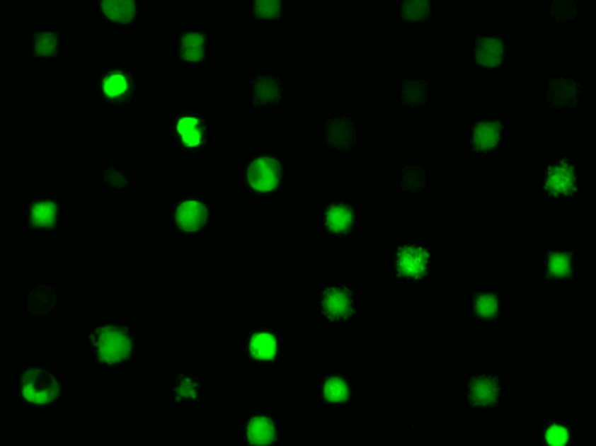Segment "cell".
<instances>
[{
	"instance_id": "ffe728a7",
	"label": "cell",
	"mask_w": 596,
	"mask_h": 446,
	"mask_svg": "<svg viewBox=\"0 0 596 446\" xmlns=\"http://www.w3.org/2000/svg\"><path fill=\"white\" fill-rule=\"evenodd\" d=\"M103 89L108 98L118 99L121 98V96L128 94L130 89H132V82H130V79L125 74H121V72H113V74H109L108 77L104 79Z\"/></svg>"
},
{
	"instance_id": "3957f363",
	"label": "cell",
	"mask_w": 596,
	"mask_h": 446,
	"mask_svg": "<svg viewBox=\"0 0 596 446\" xmlns=\"http://www.w3.org/2000/svg\"><path fill=\"white\" fill-rule=\"evenodd\" d=\"M247 179L256 191H273L280 184L281 179V166L276 159L261 157L249 166L247 171Z\"/></svg>"
},
{
	"instance_id": "52a82bcc",
	"label": "cell",
	"mask_w": 596,
	"mask_h": 446,
	"mask_svg": "<svg viewBox=\"0 0 596 446\" xmlns=\"http://www.w3.org/2000/svg\"><path fill=\"white\" fill-rule=\"evenodd\" d=\"M208 210L200 201H184L176 210V222L186 232H198L207 223Z\"/></svg>"
},
{
	"instance_id": "9a60e30c",
	"label": "cell",
	"mask_w": 596,
	"mask_h": 446,
	"mask_svg": "<svg viewBox=\"0 0 596 446\" xmlns=\"http://www.w3.org/2000/svg\"><path fill=\"white\" fill-rule=\"evenodd\" d=\"M55 307V292L50 286H36L28 298V309L33 314H48Z\"/></svg>"
},
{
	"instance_id": "4316f807",
	"label": "cell",
	"mask_w": 596,
	"mask_h": 446,
	"mask_svg": "<svg viewBox=\"0 0 596 446\" xmlns=\"http://www.w3.org/2000/svg\"><path fill=\"white\" fill-rule=\"evenodd\" d=\"M57 33H38L35 36V53L38 57H52L57 53Z\"/></svg>"
},
{
	"instance_id": "4dcf8cb0",
	"label": "cell",
	"mask_w": 596,
	"mask_h": 446,
	"mask_svg": "<svg viewBox=\"0 0 596 446\" xmlns=\"http://www.w3.org/2000/svg\"><path fill=\"white\" fill-rule=\"evenodd\" d=\"M545 438H547V443L551 446H564L569 440V433L568 429L559 426V424H554V426L547 429Z\"/></svg>"
},
{
	"instance_id": "6da1fadb",
	"label": "cell",
	"mask_w": 596,
	"mask_h": 446,
	"mask_svg": "<svg viewBox=\"0 0 596 446\" xmlns=\"http://www.w3.org/2000/svg\"><path fill=\"white\" fill-rule=\"evenodd\" d=\"M91 339L99 349V360L109 365L127 360L133 348L132 336L127 327H99Z\"/></svg>"
},
{
	"instance_id": "ac0fdd59",
	"label": "cell",
	"mask_w": 596,
	"mask_h": 446,
	"mask_svg": "<svg viewBox=\"0 0 596 446\" xmlns=\"http://www.w3.org/2000/svg\"><path fill=\"white\" fill-rule=\"evenodd\" d=\"M251 355L258 360H273L276 356V339L268 332H259L251 339Z\"/></svg>"
},
{
	"instance_id": "7402d4cb",
	"label": "cell",
	"mask_w": 596,
	"mask_h": 446,
	"mask_svg": "<svg viewBox=\"0 0 596 446\" xmlns=\"http://www.w3.org/2000/svg\"><path fill=\"white\" fill-rule=\"evenodd\" d=\"M426 186V172L421 166H407L402 171V188L406 191H421Z\"/></svg>"
},
{
	"instance_id": "5b68a950",
	"label": "cell",
	"mask_w": 596,
	"mask_h": 446,
	"mask_svg": "<svg viewBox=\"0 0 596 446\" xmlns=\"http://www.w3.org/2000/svg\"><path fill=\"white\" fill-rule=\"evenodd\" d=\"M322 309L331 321L346 319L355 314L351 304V292L348 288H327L322 295Z\"/></svg>"
},
{
	"instance_id": "277c9868",
	"label": "cell",
	"mask_w": 596,
	"mask_h": 446,
	"mask_svg": "<svg viewBox=\"0 0 596 446\" xmlns=\"http://www.w3.org/2000/svg\"><path fill=\"white\" fill-rule=\"evenodd\" d=\"M430 259L426 249L414 246H402L397 251V275L423 278L426 275V264Z\"/></svg>"
},
{
	"instance_id": "d6986e66",
	"label": "cell",
	"mask_w": 596,
	"mask_h": 446,
	"mask_svg": "<svg viewBox=\"0 0 596 446\" xmlns=\"http://www.w3.org/2000/svg\"><path fill=\"white\" fill-rule=\"evenodd\" d=\"M205 36L200 35V33H188V35L183 36L181 40V53L184 60L190 62H198L203 60L205 57Z\"/></svg>"
},
{
	"instance_id": "5bb4252c",
	"label": "cell",
	"mask_w": 596,
	"mask_h": 446,
	"mask_svg": "<svg viewBox=\"0 0 596 446\" xmlns=\"http://www.w3.org/2000/svg\"><path fill=\"white\" fill-rule=\"evenodd\" d=\"M355 222V215L348 205H331L326 213V225L331 232H348Z\"/></svg>"
},
{
	"instance_id": "2e32d148",
	"label": "cell",
	"mask_w": 596,
	"mask_h": 446,
	"mask_svg": "<svg viewBox=\"0 0 596 446\" xmlns=\"http://www.w3.org/2000/svg\"><path fill=\"white\" fill-rule=\"evenodd\" d=\"M280 101V84L273 77H258L254 81V104H276Z\"/></svg>"
},
{
	"instance_id": "cb8c5ba5",
	"label": "cell",
	"mask_w": 596,
	"mask_h": 446,
	"mask_svg": "<svg viewBox=\"0 0 596 446\" xmlns=\"http://www.w3.org/2000/svg\"><path fill=\"white\" fill-rule=\"evenodd\" d=\"M426 94H428L426 82L413 81V82H404V86H402V99H404L406 104H413V106L425 104Z\"/></svg>"
},
{
	"instance_id": "8fae6325",
	"label": "cell",
	"mask_w": 596,
	"mask_h": 446,
	"mask_svg": "<svg viewBox=\"0 0 596 446\" xmlns=\"http://www.w3.org/2000/svg\"><path fill=\"white\" fill-rule=\"evenodd\" d=\"M505 45L498 38H477L476 60L482 67H498L503 62Z\"/></svg>"
},
{
	"instance_id": "d4e9b609",
	"label": "cell",
	"mask_w": 596,
	"mask_h": 446,
	"mask_svg": "<svg viewBox=\"0 0 596 446\" xmlns=\"http://www.w3.org/2000/svg\"><path fill=\"white\" fill-rule=\"evenodd\" d=\"M324 397L329 402H344L350 397V389L343 378L333 377L324 384Z\"/></svg>"
},
{
	"instance_id": "836d02e7",
	"label": "cell",
	"mask_w": 596,
	"mask_h": 446,
	"mask_svg": "<svg viewBox=\"0 0 596 446\" xmlns=\"http://www.w3.org/2000/svg\"><path fill=\"white\" fill-rule=\"evenodd\" d=\"M200 121L196 120V118H181V120L178 121V132L179 135H184L188 132H191V130L198 128Z\"/></svg>"
},
{
	"instance_id": "f1b7e54d",
	"label": "cell",
	"mask_w": 596,
	"mask_h": 446,
	"mask_svg": "<svg viewBox=\"0 0 596 446\" xmlns=\"http://www.w3.org/2000/svg\"><path fill=\"white\" fill-rule=\"evenodd\" d=\"M281 0H254V14L263 19H276L280 16Z\"/></svg>"
},
{
	"instance_id": "d6a6232c",
	"label": "cell",
	"mask_w": 596,
	"mask_h": 446,
	"mask_svg": "<svg viewBox=\"0 0 596 446\" xmlns=\"http://www.w3.org/2000/svg\"><path fill=\"white\" fill-rule=\"evenodd\" d=\"M106 181L115 188H123V186H127V183H128L127 178H125V176L116 169L106 171Z\"/></svg>"
},
{
	"instance_id": "30bf717a",
	"label": "cell",
	"mask_w": 596,
	"mask_h": 446,
	"mask_svg": "<svg viewBox=\"0 0 596 446\" xmlns=\"http://www.w3.org/2000/svg\"><path fill=\"white\" fill-rule=\"evenodd\" d=\"M499 384L496 378L477 377L470 380V402L474 406H493L498 401Z\"/></svg>"
},
{
	"instance_id": "1f68e13d",
	"label": "cell",
	"mask_w": 596,
	"mask_h": 446,
	"mask_svg": "<svg viewBox=\"0 0 596 446\" xmlns=\"http://www.w3.org/2000/svg\"><path fill=\"white\" fill-rule=\"evenodd\" d=\"M195 382L190 380V378H181L179 380V385L176 387V394H178V401L181 397H196L195 394Z\"/></svg>"
},
{
	"instance_id": "83f0119b",
	"label": "cell",
	"mask_w": 596,
	"mask_h": 446,
	"mask_svg": "<svg viewBox=\"0 0 596 446\" xmlns=\"http://www.w3.org/2000/svg\"><path fill=\"white\" fill-rule=\"evenodd\" d=\"M476 312L484 319H491L498 314V298L493 293H482L476 297Z\"/></svg>"
},
{
	"instance_id": "603a6c76",
	"label": "cell",
	"mask_w": 596,
	"mask_h": 446,
	"mask_svg": "<svg viewBox=\"0 0 596 446\" xmlns=\"http://www.w3.org/2000/svg\"><path fill=\"white\" fill-rule=\"evenodd\" d=\"M571 276V254L569 252H551L549 254V278Z\"/></svg>"
},
{
	"instance_id": "4fadbf2b",
	"label": "cell",
	"mask_w": 596,
	"mask_h": 446,
	"mask_svg": "<svg viewBox=\"0 0 596 446\" xmlns=\"http://www.w3.org/2000/svg\"><path fill=\"white\" fill-rule=\"evenodd\" d=\"M276 431L275 424L268 418H254L251 419L249 426H247V440L251 445L266 446L275 441Z\"/></svg>"
},
{
	"instance_id": "ba28073f",
	"label": "cell",
	"mask_w": 596,
	"mask_h": 446,
	"mask_svg": "<svg viewBox=\"0 0 596 446\" xmlns=\"http://www.w3.org/2000/svg\"><path fill=\"white\" fill-rule=\"evenodd\" d=\"M326 137L331 147L339 150H350L356 142L355 125L348 118H336L326 126Z\"/></svg>"
},
{
	"instance_id": "484cf974",
	"label": "cell",
	"mask_w": 596,
	"mask_h": 446,
	"mask_svg": "<svg viewBox=\"0 0 596 446\" xmlns=\"http://www.w3.org/2000/svg\"><path fill=\"white\" fill-rule=\"evenodd\" d=\"M402 16L407 21H423L430 16V0H404Z\"/></svg>"
},
{
	"instance_id": "e0dca14e",
	"label": "cell",
	"mask_w": 596,
	"mask_h": 446,
	"mask_svg": "<svg viewBox=\"0 0 596 446\" xmlns=\"http://www.w3.org/2000/svg\"><path fill=\"white\" fill-rule=\"evenodd\" d=\"M103 11L109 19L130 23L135 16V0H103Z\"/></svg>"
},
{
	"instance_id": "8992f818",
	"label": "cell",
	"mask_w": 596,
	"mask_h": 446,
	"mask_svg": "<svg viewBox=\"0 0 596 446\" xmlns=\"http://www.w3.org/2000/svg\"><path fill=\"white\" fill-rule=\"evenodd\" d=\"M545 191H549L554 196L573 195V193L576 191V184H574V167L568 164V161H562L559 166L549 167Z\"/></svg>"
},
{
	"instance_id": "e575fe53",
	"label": "cell",
	"mask_w": 596,
	"mask_h": 446,
	"mask_svg": "<svg viewBox=\"0 0 596 446\" xmlns=\"http://www.w3.org/2000/svg\"><path fill=\"white\" fill-rule=\"evenodd\" d=\"M181 137H183L184 145H188V147H198L200 143H201V132H200V128L191 130V132L184 133V135H181Z\"/></svg>"
},
{
	"instance_id": "7c38bea8",
	"label": "cell",
	"mask_w": 596,
	"mask_h": 446,
	"mask_svg": "<svg viewBox=\"0 0 596 446\" xmlns=\"http://www.w3.org/2000/svg\"><path fill=\"white\" fill-rule=\"evenodd\" d=\"M499 133H501V123L499 121H482L474 128V147L476 150L486 152V150L494 149L499 142Z\"/></svg>"
},
{
	"instance_id": "7a4b0ae2",
	"label": "cell",
	"mask_w": 596,
	"mask_h": 446,
	"mask_svg": "<svg viewBox=\"0 0 596 446\" xmlns=\"http://www.w3.org/2000/svg\"><path fill=\"white\" fill-rule=\"evenodd\" d=\"M60 394V385L52 373L41 368H31L23 375V395L29 402L48 404Z\"/></svg>"
},
{
	"instance_id": "44dd1931",
	"label": "cell",
	"mask_w": 596,
	"mask_h": 446,
	"mask_svg": "<svg viewBox=\"0 0 596 446\" xmlns=\"http://www.w3.org/2000/svg\"><path fill=\"white\" fill-rule=\"evenodd\" d=\"M57 220V205L52 201H41L33 205L31 223L35 227H55Z\"/></svg>"
},
{
	"instance_id": "9c48e42d",
	"label": "cell",
	"mask_w": 596,
	"mask_h": 446,
	"mask_svg": "<svg viewBox=\"0 0 596 446\" xmlns=\"http://www.w3.org/2000/svg\"><path fill=\"white\" fill-rule=\"evenodd\" d=\"M579 86L569 79H554L549 82L547 101L556 108H573L578 104Z\"/></svg>"
},
{
	"instance_id": "f546056e",
	"label": "cell",
	"mask_w": 596,
	"mask_h": 446,
	"mask_svg": "<svg viewBox=\"0 0 596 446\" xmlns=\"http://www.w3.org/2000/svg\"><path fill=\"white\" fill-rule=\"evenodd\" d=\"M552 16L554 19L557 21H569L574 18L576 14V6H574L573 0H556L552 4Z\"/></svg>"
}]
</instances>
